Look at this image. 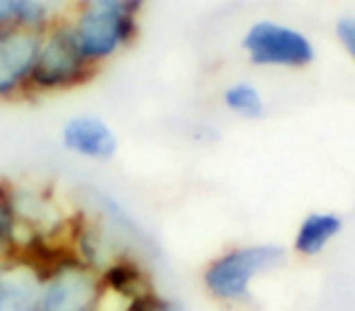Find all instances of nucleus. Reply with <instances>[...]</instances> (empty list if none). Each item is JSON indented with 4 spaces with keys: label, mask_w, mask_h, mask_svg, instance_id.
Listing matches in <instances>:
<instances>
[{
    "label": "nucleus",
    "mask_w": 355,
    "mask_h": 311,
    "mask_svg": "<svg viewBox=\"0 0 355 311\" xmlns=\"http://www.w3.org/2000/svg\"><path fill=\"white\" fill-rule=\"evenodd\" d=\"M287 251L277 243H243L217 253L202 267V287L219 304H243L251 299L253 282L280 270Z\"/></svg>",
    "instance_id": "f257e3e1"
},
{
    "label": "nucleus",
    "mask_w": 355,
    "mask_h": 311,
    "mask_svg": "<svg viewBox=\"0 0 355 311\" xmlns=\"http://www.w3.org/2000/svg\"><path fill=\"white\" fill-rule=\"evenodd\" d=\"M66 22L83 59L98 71L132 49L141 30L139 12L107 6H73Z\"/></svg>",
    "instance_id": "f03ea898"
},
{
    "label": "nucleus",
    "mask_w": 355,
    "mask_h": 311,
    "mask_svg": "<svg viewBox=\"0 0 355 311\" xmlns=\"http://www.w3.org/2000/svg\"><path fill=\"white\" fill-rule=\"evenodd\" d=\"M98 73L100 71L83 59L64 17L42 32L40 51L30 75V100L78 90L93 83Z\"/></svg>",
    "instance_id": "7ed1b4c3"
},
{
    "label": "nucleus",
    "mask_w": 355,
    "mask_h": 311,
    "mask_svg": "<svg viewBox=\"0 0 355 311\" xmlns=\"http://www.w3.org/2000/svg\"><path fill=\"white\" fill-rule=\"evenodd\" d=\"M241 51L253 69L304 71L314 66V39L300 27L277 20H256L241 35Z\"/></svg>",
    "instance_id": "20e7f679"
},
{
    "label": "nucleus",
    "mask_w": 355,
    "mask_h": 311,
    "mask_svg": "<svg viewBox=\"0 0 355 311\" xmlns=\"http://www.w3.org/2000/svg\"><path fill=\"white\" fill-rule=\"evenodd\" d=\"M40 311H100L103 282L95 267L85 265L76 253L64 251L44 272Z\"/></svg>",
    "instance_id": "39448f33"
},
{
    "label": "nucleus",
    "mask_w": 355,
    "mask_h": 311,
    "mask_svg": "<svg viewBox=\"0 0 355 311\" xmlns=\"http://www.w3.org/2000/svg\"><path fill=\"white\" fill-rule=\"evenodd\" d=\"M42 35L20 25L0 27V103L30 100V75Z\"/></svg>",
    "instance_id": "423d86ee"
},
{
    "label": "nucleus",
    "mask_w": 355,
    "mask_h": 311,
    "mask_svg": "<svg viewBox=\"0 0 355 311\" xmlns=\"http://www.w3.org/2000/svg\"><path fill=\"white\" fill-rule=\"evenodd\" d=\"M61 148L80 161L110 163L119 153V134L105 117L93 112L71 114L61 124Z\"/></svg>",
    "instance_id": "0eeeda50"
},
{
    "label": "nucleus",
    "mask_w": 355,
    "mask_h": 311,
    "mask_svg": "<svg viewBox=\"0 0 355 311\" xmlns=\"http://www.w3.org/2000/svg\"><path fill=\"white\" fill-rule=\"evenodd\" d=\"M42 270L15 256L0 260V311H40Z\"/></svg>",
    "instance_id": "6e6552de"
},
{
    "label": "nucleus",
    "mask_w": 355,
    "mask_h": 311,
    "mask_svg": "<svg viewBox=\"0 0 355 311\" xmlns=\"http://www.w3.org/2000/svg\"><path fill=\"white\" fill-rule=\"evenodd\" d=\"M343 229L345 222L338 212H331V209L306 212L304 219L297 224L295 236H292V253L304 258V260L319 258L343 233Z\"/></svg>",
    "instance_id": "1a4fd4ad"
},
{
    "label": "nucleus",
    "mask_w": 355,
    "mask_h": 311,
    "mask_svg": "<svg viewBox=\"0 0 355 311\" xmlns=\"http://www.w3.org/2000/svg\"><path fill=\"white\" fill-rule=\"evenodd\" d=\"M100 282H103V294L114 296L119 301V306H124L127 301L137 299V296L153 290L146 267L137 258L127 256V253L114 256L100 270Z\"/></svg>",
    "instance_id": "9d476101"
},
{
    "label": "nucleus",
    "mask_w": 355,
    "mask_h": 311,
    "mask_svg": "<svg viewBox=\"0 0 355 311\" xmlns=\"http://www.w3.org/2000/svg\"><path fill=\"white\" fill-rule=\"evenodd\" d=\"M222 105L229 114H234L239 119H246V122H258L268 112L266 95L251 80H232L229 85H224Z\"/></svg>",
    "instance_id": "9b49d317"
},
{
    "label": "nucleus",
    "mask_w": 355,
    "mask_h": 311,
    "mask_svg": "<svg viewBox=\"0 0 355 311\" xmlns=\"http://www.w3.org/2000/svg\"><path fill=\"white\" fill-rule=\"evenodd\" d=\"M71 0H20L15 12V25L32 32H46L54 22L64 20L71 12Z\"/></svg>",
    "instance_id": "f8f14e48"
},
{
    "label": "nucleus",
    "mask_w": 355,
    "mask_h": 311,
    "mask_svg": "<svg viewBox=\"0 0 355 311\" xmlns=\"http://www.w3.org/2000/svg\"><path fill=\"white\" fill-rule=\"evenodd\" d=\"M20 241H22L20 229H17L8 204L0 197V260L15 258L17 251H20Z\"/></svg>",
    "instance_id": "ddd939ff"
},
{
    "label": "nucleus",
    "mask_w": 355,
    "mask_h": 311,
    "mask_svg": "<svg viewBox=\"0 0 355 311\" xmlns=\"http://www.w3.org/2000/svg\"><path fill=\"white\" fill-rule=\"evenodd\" d=\"M119 311H185V306L178 304L171 296L158 294L156 290H151V292H146V294L137 296V299L127 301Z\"/></svg>",
    "instance_id": "4468645a"
},
{
    "label": "nucleus",
    "mask_w": 355,
    "mask_h": 311,
    "mask_svg": "<svg viewBox=\"0 0 355 311\" xmlns=\"http://www.w3.org/2000/svg\"><path fill=\"white\" fill-rule=\"evenodd\" d=\"M334 37L340 49L345 51V56L355 64V12H345L336 20Z\"/></svg>",
    "instance_id": "2eb2a0df"
},
{
    "label": "nucleus",
    "mask_w": 355,
    "mask_h": 311,
    "mask_svg": "<svg viewBox=\"0 0 355 311\" xmlns=\"http://www.w3.org/2000/svg\"><path fill=\"white\" fill-rule=\"evenodd\" d=\"M73 6H107V8H122L129 12H141L146 0H71Z\"/></svg>",
    "instance_id": "dca6fc26"
},
{
    "label": "nucleus",
    "mask_w": 355,
    "mask_h": 311,
    "mask_svg": "<svg viewBox=\"0 0 355 311\" xmlns=\"http://www.w3.org/2000/svg\"><path fill=\"white\" fill-rule=\"evenodd\" d=\"M20 0H0V27L15 25V12Z\"/></svg>",
    "instance_id": "f3484780"
}]
</instances>
